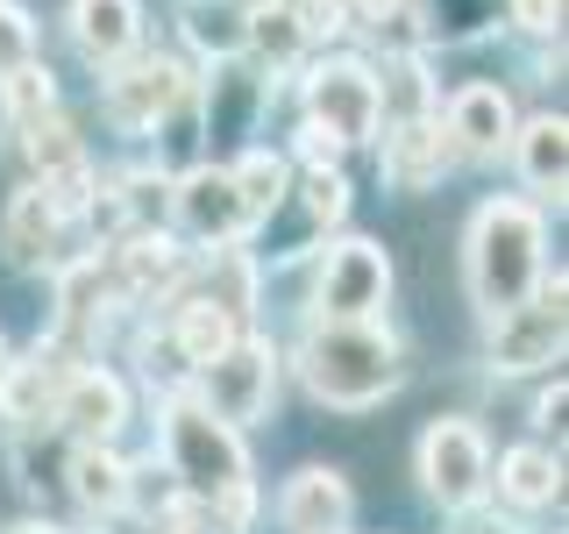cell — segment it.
<instances>
[{"mask_svg": "<svg viewBox=\"0 0 569 534\" xmlns=\"http://www.w3.org/2000/svg\"><path fill=\"white\" fill-rule=\"evenodd\" d=\"M462 278L470 299L485 314L520 307L527 293H541L548 278V228L533 200H485L470 214V236H462Z\"/></svg>", "mask_w": 569, "mask_h": 534, "instance_id": "obj_1", "label": "cell"}, {"mask_svg": "<svg viewBox=\"0 0 569 534\" xmlns=\"http://www.w3.org/2000/svg\"><path fill=\"white\" fill-rule=\"evenodd\" d=\"M299 378L320 406L335 414H363L399 392L406 364H399V343L378 328V320H313L307 343H299Z\"/></svg>", "mask_w": 569, "mask_h": 534, "instance_id": "obj_2", "label": "cell"}, {"mask_svg": "<svg viewBox=\"0 0 569 534\" xmlns=\"http://www.w3.org/2000/svg\"><path fill=\"white\" fill-rule=\"evenodd\" d=\"M157 427H164V477H178V492H192V498H207V506H213L221 492L249 485L242 435L228 421H213L192 392H178Z\"/></svg>", "mask_w": 569, "mask_h": 534, "instance_id": "obj_3", "label": "cell"}, {"mask_svg": "<svg viewBox=\"0 0 569 534\" xmlns=\"http://www.w3.org/2000/svg\"><path fill=\"white\" fill-rule=\"evenodd\" d=\"M192 378H200V392H192V399H200L213 421H228V427L242 435L249 421L271 414V392H278V349H271V343H249V335H236V343H228L221 356H207Z\"/></svg>", "mask_w": 569, "mask_h": 534, "instance_id": "obj_4", "label": "cell"}, {"mask_svg": "<svg viewBox=\"0 0 569 534\" xmlns=\"http://www.w3.org/2000/svg\"><path fill=\"white\" fill-rule=\"evenodd\" d=\"M420 485L435 506H477L491 485V442H485V427L477 421H462V414H441L435 427L420 435Z\"/></svg>", "mask_w": 569, "mask_h": 534, "instance_id": "obj_5", "label": "cell"}, {"mask_svg": "<svg viewBox=\"0 0 569 534\" xmlns=\"http://www.w3.org/2000/svg\"><path fill=\"white\" fill-rule=\"evenodd\" d=\"M491 370L498 378H527V370L562 364V278H541V293H527L520 307L491 314Z\"/></svg>", "mask_w": 569, "mask_h": 534, "instance_id": "obj_6", "label": "cell"}, {"mask_svg": "<svg viewBox=\"0 0 569 534\" xmlns=\"http://www.w3.org/2000/svg\"><path fill=\"white\" fill-rule=\"evenodd\" d=\"M391 299V257L370 236H342L313 271V314L320 320H378Z\"/></svg>", "mask_w": 569, "mask_h": 534, "instance_id": "obj_7", "label": "cell"}, {"mask_svg": "<svg viewBox=\"0 0 569 534\" xmlns=\"http://www.w3.org/2000/svg\"><path fill=\"white\" fill-rule=\"evenodd\" d=\"M307 121L320 136H335V142H370L378 121H385L378 115V71L356 65V58L320 65L307 79Z\"/></svg>", "mask_w": 569, "mask_h": 534, "instance_id": "obj_8", "label": "cell"}, {"mask_svg": "<svg viewBox=\"0 0 569 534\" xmlns=\"http://www.w3.org/2000/svg\"><path fill=\"white\" fill-rule=\"evenodd\" d=\"M50 414H58V427L71 435V449H114L121 421H129V385H121L107 364H86V370L64 378Z\"/></svg>", "mask_w": 569, "mask_h": 534, "instance_id": "obj_9", "label": "cell"}, {"mask_svg": "<svg viewBox=\"0 0 569 534\" xmlns=\"http://www.w3.org/2000/svg\"><path fill=\"white\" fill-rule=\"evenodd\" d=\"M171 221H178V236L213 243V249H228L236 236H249V214H242V192H236V178H228V165H221V171L200 165V171L178 178Z\"/></svg>", "mask_w": 569, "mask_h": 534, "instance_id": "obj_10", "label": "cell"}, {"mask_svg": "<svg viewBox=\"0 0 569 534\" xmlns=\"http://www.w3.org/2000/svg\"><path fill=\"white\" fill-rule=\"evenodd\" d=\"M64 36L93 71H114V65H129L142 50V8L136 0H71Z\"/></svg>", "mask_w": 569, "mask_h": 534, "instance_id": "obj_11", "label": "cell"}, {"mask_svg": "<svg viewBox=\"0 0 569 534\" xmlns=\"http://www.w3.org/2000/svg\"><path fill=\"white\" fill-rule=\"evenodd\" d=\"M441 129H449L456 142V157H498V150H512V100H506V86H491V79H477V86H456L449 93V115H441Z\"/></svg>", "mask_w": 569, "mask_h": 534, "instance_id": "obj_12", "label": "cell"}, {"mask_svg": "<svg viewBox=\"0 0 569 534\" xmlns=\"http://www.w3.org/2000/svg\"><path fill=\"white\" fill-rule=\"evenodd\" d=\"M178 93H186V79H178L164 58L114 65V79H107V115H114V129L150 136V129H164V115L178 107Z\"/></svg>", "mask_w": 569, "mask_h": 534, "instance_id": "obj_13", "label": "cell"}, {"mask_svg": "<svg viewBox=\"0 0 569 534\" xmlns=\"http://www.w3.org/2000/svg\"><path fill=\"white\" fill-rule=\"evenodd\" d=\"M378 165H385V186H399V192H427V186H441V171L456 165V142H449V129H441V115L391 121Z\"/></svg>", "mask_w": 569, "mask_h": 534, "instance_id": "obj_14", "label": "cell"}, {"mask_svg": "<svg viewBox=\"0 0 569 534\" xmlns=\"http://www.w3.org/2000/svg\"><path fill=\"white\" fill-rule=\"evenodd\" d=\"M349 513H356L349 477L328 471V463H313V471L284 477V492H278V527H284V534H342Z\"/></svg>", "mask_w": 569, "mask_h": 534, "instance_id": "obj_15", "label": "cell"}, {"mask_svg": "<svg viewBox=\"0 0 569 534\" xmlns=\"http://www.w3.org/2000/svg\"><path fill=\"white\" fill-rule=\"evenodd\" d=\"M512 157H520V178L541 207H562V186H569V129L562 115H533L512 129Z\"/></svg>", "mask_w": 569, "mask_h": 534, "instance_id": "obj_16", "label": "cell"}, {"mask_svg": "<svg viewBox=\"0 0 569 534\" xmlns=\"http://www.w3.org/2000/svg\"><path fill=\"white\" fill-rule=\"evenodd\" d=\"M58 228H64V207L50 200L43 186L14 192L8 214H0V249H8L14 264H50L58 257Z\"/></svg>", "mask_w": 569, "mask_h": 534, "instance_id": "obj_17", "label": "cell"}, {"mask_svg": "<svg viewBox=\"0 0 569 534\" xmlns=\"http://www.w3.org/2000/svg\"><path fill=\"white\" fill-rule=\"evenodd\" d=\"M498 492H506L520 513H541V506L562 498V463L548 449H506L498 456Z\"/></svg>", "mask_w": 569, "mask_h": 534, "instance_id": "obj_18", "label": "cell"}, {"mask_svg": "<svg viewBox=\"0 0 569 534\" xmlns=\"http://www.w3.org/2000/svg\"><path fill=\"white\" fill-rule=\"evenodd\" d=\"M228 178H236V192H242L249 228L271 221V214L284 207V192H292V165H284V157H271V150H242L236 165H228Z\"/></svg>", "mask_w": 569, "mask_h": 534, "instance_id": "obj_19", "label": "cell"}, {"mask_svg": "<svg viewBox=\"0 0 569 534\" xmlns=\"http://www.w3.org/2000/svg\"><path fill=\"white\" fill-rule=\"evenodd\" d=\"M242 50H257L263 65H299L307 58V36H299L292 22V8L284 0H257V8H242Z\"/></svg>", "mask_w": 569, "mask_h": 534, "instance_id": "obj_20", "label": "cell"}, {"mask_svg": "<svg viewBox=\"0 0 569 534\" xmlns=\"http://www.w3.org/2000/svg\"><path fill=\"white\" fill-rule=\"evenodd\" d=\"M171 343H178V356H186L192 370H200L207 356H221L228 343H236V314L213 307V299L200 293V299H186V307L171 314Z\"/></svg>", "mask_w": 569, "mask_h": 534, "instance_id": "obj_21", "label": "cell"}, {"mask_svg": "<svg viewBox=\"0 0 569 534\" xmlns=\"http://www.w3.org/2000/svg\"><path fill=\"white\" fill-rule=\"evenodd\" d=\"M71 492H79V506H93V513H121L136 498L129 463L114 449H71Z\"/></svg>", "mask_w": 569, "mask_h": 534, "instance_id": "obj_22", "label": "cell"}, {"mask_svg": "<svg viewBox=\"0 0 569 534\" xmlns=\"http://www.w3.org/2000/svg\"><path fill=\"white\" fill-rule=\"evenodd\" d=\"M22 65H36V22H29V8L0 0V79H14Z\"/></svg>", "mask_w": 569, "mask_h": 534, "instance_id": "obj_23", "label": "cell"}, {"mask_svg": "<svg viewBox=\"0 0 569 534\" xmlns=\"http://www.w3.org/2000/svg\"><path fill=\"white\" fill-rule=\"evenodd\" d=\"M307 214H313V221H342V214H349V178L335 165L307 171Z\"/></svg>", "mask_w": 569, "mask_h": 534, "instance_id": "obj_24", "label": "cell"}, {"mask_svg": "<svg viewBox=\"0 0 569 534\" xmlns=\"http://www.w3.org/2000/svg\"><path fill=\"white\" fill-rule=\"evenodd\" d=\"M284 8H292V22H299V36H307V43L349 29V0H284Z\"/></svg>", "mask_w": 569, "mask_h": 534, "instance_id": "obj_25", "label": "cell"}, {"mask_svg": "<svg viewBox=\"0 0 569 534\" xmlns=\"http://www.w3.org/2000/svg\"><path fill=\"white\" fill-rule=\"evenodd\" d=\"M512 22L533 36H556L562 29V0H512Z\"/></svg>", "mask_w": 569, "mask_h": 534, "instance_id": "obj_26", "label": "cell"}, {"mask_svg": "<svg viewBox=\"0 0 569 534\" xmlns=\"http://www.w3.org/2000/svg\"><path fill=\"white\" fill-rule=\"evenodd\" d=\"M533 427H541V435H562V378L533 399Z\"/></svg>", "mask_w": 569, "mask_h": 534, "instance_id": "obj_27", "label": "cell"}, {"mask_svg": "<svg viewBox=\"0 0 569 534\" xmlns=\"http://www.w3.org/2000/svg\"><path fill=\"white\" fill-rule=\"evenodd\" d=\"M14 534H64V527H50V521H22Z\"/></svg>", "mask_w": 569, "mask_h": 534, "instance_id": "obj_28", "label": "cell"}, {"mask_svg": "<svg viewBox=\"0 0 569 534\" xmlns=\"http://www.w3.org/2000/svg\"><path fill=\"white\" fill-rule=\"evenodd\" d=\"M0 378H8V343H0Z\"/></svg>", "mask_w": 569, "mask_h": 534, "instance_id": "obj_29", "label": "cell"}, {"mask_svg": "<svg viewBox=\"0 0 569 534\" xmlns=\"http://www.w3.org/2000/svg\"><path fill=\"white\" fill-rule=\"evenodd\" d=\"M192 8H200V0H192Z\"/></svg>", "mask_w": 569, "mask_h": 534, "instance_id": "obj_30", "label": "cell"}, {"mask_svg": "<svg viewBox=\"0 0 569 534\" xmlns=\"http://www.w3.org/2000/svg\"><path fill=\"white\" fill-rule=\"evenodd\" d=\"M342 534H349V527H342Z\"/></svg>", "mask_w": 569, "mask_h": 534, "instance_id": "obj_31", "label": "cell"}]
</instances>
